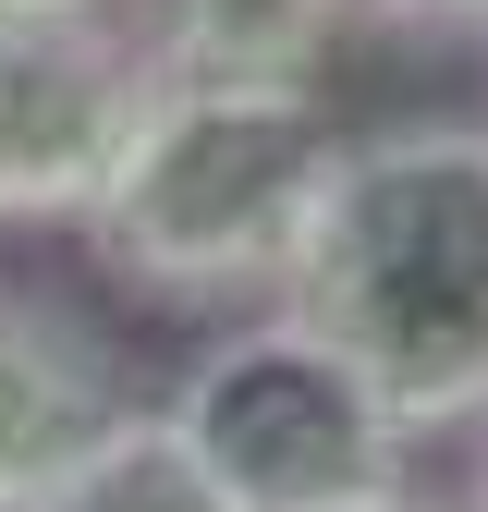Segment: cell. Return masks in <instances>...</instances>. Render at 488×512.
<instances>
[{
  "mask_svg": "<svg viewBox=\"0 0 488 512\" xmlns=\"http://www.w3.org/2000/svg\"><path fill=\"white\" fill-rule=\"evenodd\" d=\"M159 427L196 452V476L232 512H354V500L403 488V452H415L379 415V391L281 305L220 317L196 366L171 378Z\"/></svg>",
  "mask_w": 488,
  "mask_h": 512,
  "instance_id": "3",
  "label": "cell"
},
{
  "mask_svg": "<svg viewBox=\"0 0 488 512\" xmlns=\"http://www.w3.org/2000/svg\"><path fill=\"white\" fill-rule=\"evenodd\" d=\"M354 13H379L403 37H488V0H354Z\"/></svg>",
  "mask_w": 488,
  "mask_h": 512,
  "instance_id": "8",
  "label": "cell"
},
{
  "mask_svg": "<svg viewBox=\"0 0 488 512\" xmlns=\"http://www.w3.org/2000/svg\"><path fill=\"white\" fill-rule=\"evenodd\" d=\"M25 512H232V500H220V488L196 476V452L159 427V403H122Z\"/></svg>",
  "mask_w": 488,
  "mask_h": 512,
  "instance_id": "7",
  "label": "cell"
},
{
  "mask_svg": "<svg viewBox=\"0 0 488 512\" xmlns=\"http://www.w3.org/2000/svg\"><path fill=\"white\" fill-rule=\"evenodd\" d=\"M354 122L330 86H281V98H232V86H159L135 147L110 159L86 256L98 281H122L159 317H257L293 281L305 208L342 159Z\"/></svg>",
  "mask_w": 488,
  "mask_h": 512,
  "instance_id": "2",
  "label": "cell"
},
{
  "mask_svg": "<svg viewBox=\"0 0 488 512\" xmlns=\"http://www.w3.org/2000/svg\"><path fill=\"white\" fill-rule=\"evenodd\" d=\"M25 13H86V0H0V25H25Z\"/></svg>",
  "mask_w": 488,
  "mask_h": 512,
  "instance_id": "11",
  "label": "cell"
},
{
  "mask_svg": "<svg viewBox=\"0 0 488 512\" xmlns=\"http://www.w3.org/2000/svg\"><path fill=\"white\" fill-rule=\"evenodd\" d=\"M281 317H305L403 439L488 427V122L415 110L342 135Z\"/></svg>",
  "mask_w": 488,
  "mask_h": 512,
  "instance_id": "1",
  "label": "cell"
},
{
  "mask_svg": "<svg viewBox=\"0 0 488 512\" xmlns=\"http://www.w3.org/2000/svg\"><path fill=\"white\" fill-rule=\"evenodd\" d=\"M110 13L159 86H232V98L330 86V49L354 37V0H110Z\"/></svg>",
  "mask_w": 488,
  "mask_h": 512,
  "instance_id": "6",
  "label": "cell"
},
{
  "mask_svg": "<svg viewBox=\"0 0 488 512\" xmlns=\"http://www.w3.org/2000/svg\"><path fill=\"white\" fill-rule=\"evenodd\" d=\"M452 512H488V427H476V476H464V500Z\"/></svg>",
  "mask_w": 488,
  "mask_h": 512,
  "instance_id": "10",
  "label": "cell"
},
{
  "mask_svg": "<svg viewBox=\"0 0 488 512\" xmlns=\"http://www.w3.org/2000/svg\"><path fill=\"white\" fill-rule=\"evenodd\" d=\"M354 512H452V500H427V488H379V500H354Z\"/></svg>",
  "mask_w": 488,
  "mask_h": 512,
  "instance_id": "9",
  "label": "cell"
},
{
  "mask_svg": "<svg viewBox=\"0 0 488 512\" xmlns=\"http://www.w3.org/2000/svg\"><path fill=\"white\" fill-rule=\"evenodd\" d=\"M122 415V354L61 293H0V512H25Z\"/></svg>",
  "mask_w": 488,
  "mask_h": 512,
  "instance_id": "5",
  "label": "cell"
},
{
  "mask_svg": "<svg viewBox=\"0 0 488 512\" xmlns=\"http://www.w3.org/2000/svg\"><path fill=\"white\" fill-rule=\"evenodd\" d=\"M147 98H159V74L135 61L110 0L0 25V220L13 232H86Z\"/></svg>",
  "mask_w": 488,
  "mask_h": 512,
  "instance_id": "4",
  "label": "cell"
}]
</instances>
